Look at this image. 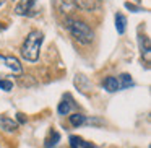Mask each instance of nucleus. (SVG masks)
Returning a JSON list of instances; mask_svg holds the SVG:
<instances>
[{"label": "nucleus", "mask_w": 151, "mask_h": 148, "mask_svg": "<svg viewBox=\"0 0 151 148\" xmlns=\"http://www.w3.org/2000/svg\"><path fill=\"white\" fill-rule=\"evenodd\" d=\"M41 44H42V33L39 31H31L28 34L26 41L21 46V56L23 59L29 60V62H36L39 59V51H41Z\"/></svg>", "instance_id": "obj_1"}, {"label": "nucleus", "mask_w": 151, "mask_h": 148, "mask_svg": "<svg viewBox=\"0 0 151 148\" xmlns=\"http://www.w3.org/2000/svg\"><path fill=\"white\" fill-rule=\"evenodd\" d=\"M63 25L68 28V31L73 34V38H75L78 43H81V44H89L93 41V38H94L93 30L85 23V21L73 20V18H67V20L63 21Z\"/></svg>", "instance_id": "obj_2"}, {"label": "nucleus", "mask_w": 151, "mask_h": 148, "mask_svg": "<svg viewBox=\"0 0 151 148\" xmlns=\"http://www.w3.org/2000/svg\"><path fill=\"white\" fill-rule=\"evenodd\" d=\"M21 72H23V69H21V64L17 57L0 54V77L20 75Z\"/></svg>", "instance_id": "obj_3"}, {"label": "nucleus", "mask_w": 151, "mask_h": 148, "mask_svg": "<svg viewBox=\"0 0 151 148\" xmlns=\"http://www.w3.org/2000/svg\"><path fill=\"white\" fill-rule=\"evenodd\" d=\"M34 4L36 0H23L15 7V13L17 15H34L36 10H34Z\"/></svg>", "instance_id": "obj_4"}, {"label": "nucleus", "mask_w": 151, "mask_h": 148, "mask_svg": "<svg viewBox=\"0 0 151 148\" xmlns=\"http://www.w3.org/2000/svg\"><path fill=\"white\" fill-rule=\"evenodd\" d=\"M54 5H55V8L59 12H62V13H72L73 10H75V2L73 0H52Z\"/></svg>", "instance_id": "obj_5"}, {"label": "nucleus", "mask_w": 151, "mask_h": 148, "mask_svg": "<svg viewBox=\"0 0 151 148\" xmlns=\"http://www.w3.org/2000/svg\"><path fill=\"white\" fill-rule=\"evenodd\" d=\"M0 129H4L5 132H15L18 129V124L13 119L7 117V116H2L0 117Z\"/></svg>", "instance_id": "obj_6"}, {"label": "nucleus", "mask_w": 151, "mask_h": 148, "mask_svg": "<svg viewBox=\"0 0 151 148\" xmlns=\"http://www.w3.org/2000/svg\"><path fill=\"white\" fill-rule=\"evenodd\" d=\"M68 140H70V147L72 148H96L93 143H88V142H85L83 138L76 137V135H72Z\"/></svg>", "instance_id": "obj_7"}, {"label": "nucleus", "mask_w": 151, "mask_h": 148, "mask_svg": "<svg viewBox=\"0 0 151 148\" xmlns=\"http://www.w3.org/2000/svg\"><path fill=\"white\" fill-rule=\"evenodd\" d=\"M75 2V7L81 8V10H94L98 7V2L96 0H73Z\"/></svg>", "instance_id": "obj_8"}, {"label": "nucleus", "mask_w": 151, "mask_h": 148, "mask_svg": "<svg viewBox=\"0 0 151 148\" xmlns=\"http://www.w3.org/2000/svg\"><path fill=\"white\" fill-rule=\"evenodd\" d=\"M115 30L119 34H124L127 30V18L122 13H115Z\"/></svg>", "instance_id": "obj_9"}, {"label": "nucleus", "mask_w": 151, "mask_h": 148, "mask_svg": "<svg viewBox=\"0 0 151 148\" xmlns=\"http://www.w3.org/2000/svg\"><path fill=\"white\" fill-rule=\"evenodd\" d=\"M104 88L107 90L109 93H115V91H119V82H117V78L115 77H107V78L104 80Z\"/></svg>", "instance_id": "obj_10"}, {"label": "nucleus", "mask_w": 151, "mask_h": 148, "mask_svg": "<svg viewBox=\"0 0 151 148\" xmlns=\"http://www.w3.org/2000/svg\"><path fill=\"white\" fill-rule=\"evenodd\" d=\"M119 88L120 90H127V88H130L132 85H133V80H132V77L128 75V73H122L120 77H119Z\"/></svg>", "instance_id": "obj_11"}, {"label": "nucleus", "mask_w": 151, "mask_h": 148, "mask_svg": "<svg viewBox=\"0 0 151 148\" xmlns=\"http://www.w3.org/2000/svg\"><path fill=\"white\" fill-rule=\"evenodd\" d=\"M70 101H72V99H70L68 95H67V99L65 98L62 99V103L59 104V109H57L60 116H67L70 112V109H72V103H70Z\"/></svg>", "instance_id": "obj_12"}, {"label": "nucleus", "mask_w": 151, "mask_h": 148, "mask_svg": "<svg viewBox=\"0 0 151 148\" xmlns=\"http://www.w3.org/2000/svg\"><path fill=\"white\" fill-rule=\"evenodd\" d=\"M85 121H86V116L78 114V112H75V114L70 116V124H72L73 127H80V125H83Z\"/></svg>", "instance_id": "obj_13"}, {"label": "nucleus", "mask_w": 151, "mask_h": 148, "mask_svg": "<svg viewBox=\"0 0 151 148\" xmlns=\"http://www.w3.org/2000/svg\"><path fill=\"white\" fill-rule=\"evenodd\" d=\"M59 140H60V134L57 130H54L52 134H50V137L46 140V147L47 148H54L57 143H59Z\"/></svg>", "instance_id": "obj_14"}, {"label": "nucleus", "mask_w": 151, "mask_h": 148, "mask_svg": "<svg viewBox=\"0 0 151 148\" xmlns=\"http://www.w3.org/2000/svg\"><path fill=\"white\" fill-rule=\"evenodd\" d=\"M0 90L4 91H12L13 90V83L10 80H0Z\"/></svg>", "instance_id": "obj_15"}, {"label": "nucleus", "mask_w": 151, "mask_h": 148, "mask_svg": "<svg viewBox=\"0 0 151 148\" xmlns=\"http://www.w3.org/2000/svg\"><path fill=\"white\" fill-rule=\"evenodd\" d=\"M125 8H128L130 12H135V13H138V12H141V8H140V7H137V5L130 4V2H127V4H125Z\"/></svg>", "instance_id": "obj_16"}, {"label": "nucleus", "mask_w": 151, "mask_h": 148, "mask_svg": "<svg viewBox=\"0 0 151 148\" xmlns=\"http://www.w3.org/2000/svg\"><path fill=\"white\" fill-rule=\"evenodd\" d=\"M17 117H18V121H20L21 124H24V122H26V117H24V114H21V112H18Z\"/></svg>", "instance_id": "obj_17"}, {"label": "nucleus", "mask_w": 151, "mask_h": 148, "mask_svg": "<svg viewBox=\"0 0 151 148\" xmlns=\"http://www.w3.org/2000/svg\"><path fill=\"white\" fill-rule=\"evenodd\" d=\"M0 5H4V0H0Z\"/></svg>", "instance_id": "obj_18"}]
</instances>
